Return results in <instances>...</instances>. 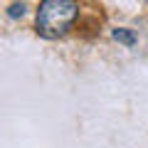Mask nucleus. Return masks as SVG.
Here are the masks:
<instances>
[{
    "instance_id": "nucleus-1",
    "label": "nucleus",
    "mask_w": 148,
    "mask_h": 148,
    "mask_svg": "<svg viewBox=\"0 0 148 148\" xmlns=\"http://www.w3.org/2000/svg\"><path fill=\"white\" fill-rule=\"evenodd\" d=\"M79 15L74 0H42L37 10V32L47 40H57L72 27Z\"/></svg>"
},
{
    "instance_id": "nucleus-2",
    "label": "nucleus",
    "mask_w": 148,
    "mask_h": 148,
    "mask_svg": "<svg viewBox=\"0 0 148 148\" xmlns=\"http://www.w3.org/2000/svg\"><path fill=\"white\" fill-rule=\"evenodd\" d=\"M114 40H119V42H123V45H133L136 42V35H133L131 30H114Z\"/></svg>"
},
{
    "instance_id": "nucleus-3",
    "label": "nucleus",
    "mask_w": 148,
    "mask_h": 148,
    "mask_svg": "<svg viewBox=\"0 0 148 148\" xmlns=\"http://www.w3.org/2000/svg\"><path fill=\"white\" fill-rule=\"evenodd\" d=\"M22 15H25V5L22 3H15L10 8V17H22Z\"/></svg>"
},
{
    "instance_id": "nucleus-4",
    "label": "nucleus",
    "mask_w": 148,
    "mask_h": 148,
    "mask_svg": "<svg viewBox=\"0 0 148 148\" xmlns=\"http://www.w3.org/2000/svg\"><path fill=\"white\" fill-rule=\"evenodd\" d=\"M146 3H148V0H146Z\"/></svg>"
}]
</instances>
